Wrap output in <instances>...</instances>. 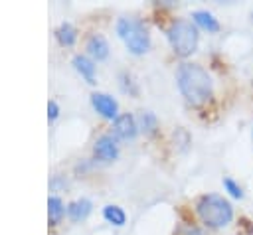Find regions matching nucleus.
I'll return each mask as SVG.
<instances>
[{"mask_svg": "<svg viewBox=\"0 0 253 235\" xmlns=\"http://www.w3.org/2000/svg\"><path fill=\"white\" fill-rule=\"evenodd\" d=\"M176 83L182 97L192 107L206 105L213 95V81L210 73L198 63H182L176 71Z\"/></svg>", "mask_w": 253, "mask_h": 235, "instance_id": "1", "label": "nucleus"}, {"mask_svg": "<svg viewBox=\"0 0 253 235\" xmlns=\"http://www.w3.org/2000/svg\"><path fill=\"white\" fill-rule=\"evenodd\" d=\"M196 213L202 219L204 225L211 229L225 227L233 219V207L231 203L217 196V194H206L196 201Z\"/></svg>", "mask_w": 253, "mask_h": 235, "instance_id": "2", "label": "nucleus"}, {"mask_svg": "<svg viewBox=\"0 0 253 235\" xmlns=\"http://www.w3.org/2000/svg\"><path fill=\"white\" fill-rule=\"evenodd\" d=\"M166 38L172 45V51L180 57L192 55L200 41L198 26L190 20H174L166 30Z\"/></svg>", "mask_w": 253, "mask_h": 235, "instance_id": "3", "label": "nucleus"}, {"mask_svg": "<svg viewBox=\"0 0 253 235\" xmlns=\"http://www.w3.org/2000/svg\"><path fill=\"white\" fill-rule=\"evenodd\" d=\"M117 34L126 45V49L134 55L146 53L150 47V34L148 28L136 20V18H119L117 22Z\"/></svg>", "mask_w": 253, "mask_h": 235, "instance_id": "4", "label": "nucleus"}, {"mask_svg": "<svg viewBox=\"0 0 253 235\" xmlns=\"http://www.w3.org/2000/svg\"><path fill=\"white\" fill-rule=\"evenodd\" d=\"M138 132V122L130 113H123L113 120V136L121 140H130Z\"/></svg>", "mask_w": 253, "mask_h": 235, "instance_id": "5", "label": "nucleus"}, {"mask_svg": "<svg viewBox=\"0 0 253 235\" xmlns=\"http://www.w3.org/2000/svg\"><path fill=\"white\" fill-rule=\"evenodd\" d=\"M91 105L105 118L115 120L119 117V103L111 95H107V93H93L91 95Z\"/></svg>", "mask_w": 253, "mask_h": 235, "instance_id": "6", "label": "nucleus"}, {"mask_svg": "<svg viewBox=\"0 0 253 235\" xmlns=\"http://www.w3.org/2000/svg\"><path fill=\"white\" fill-rule=\"evenodd\" d=\"M93 152L99 160L103 162H111L119 156V146H117V140L113 134H103L95 140V146H93Z\"/></svg>", "mask_w": 253, "mask_h": 235, "instance_id": "7", "label": "nucleus"}, {"mask_svg": "<svg viewBox=\"0 0 253 235\" xmlns=\"http://www.w3.org/2000/svg\"><path fill=\"white\" fill-rule=\"evenodd\" d=\"M87 51H89V55H91L93 59H97V61L107 59V55H109V43H107V39H105L101 34H93V36H89V39H87Z\"/></svg>", "mask_w": 253, "mask_h": 235, "instance_id": "8", "label": "nucleus"}, {"mask_svg": "<svg viewBox=\"0 0 253 235\" xmlns=\"http://www.w3.org/2000/svg\"><path fill=\"white\" fill-rule=\"evenodd\" d=\"M73 65H75L77 73H79L89 85L95 83V63H93L89 57H85V55H75V57H73Z\"/></svg>", "mask_w": 253, "mask_h": 235, "instance_id": "9", "label": "nucleus"}, {"mask_svg": "<svg viewBox=\"0 0 253 235\" xmlns=\"http://www.w3.org/2000/svg\"><path fill=\"white\" fill-rule=\"evenodd\" d=\"M192 20H194L196 26H200V28H204V30H208V32H217V30H219L217 18H215L211 12H208V10H196V12L192 14Z\"/></svg>", "mask_w": 253, "mask_h": 235, "instance_id": "10", "label": "nucleus"}, {"mask_svg": "<svg viewBox=\"0 0 253 235\" xmlns=\"http://www.w3.org/2000/svg\"><path fill=\"white\" fill-rule=\"evenodd\" d=\"M91 207H93L91 201L85 199V197H81V199H75V201H71L67 205V215L73 221H81V219H85L91 213Z\"/></svg>", "mask_w": 253, "mask_h": 235, "instance_id": "11", "label": "nucleus"}, {"mask_svg": "<svg viewBox=\"0 0 253 235\" xmlns=\"http://www.w3.org/2000/svg\"><path fill=\"white\" fill-rule=\"evenodd\" d=\"M67 207L63 205V201L57 197V196H49L47 197V219H49V225H57L61 221V217L65 215Z\"/></svg>", "mask_w": 253, "mask_h": 235, "instance_id": "12", "label": "nucleus"}, {"mask_svg": "<svg viewBox=\"0 0 253 235\" xmlns=\"http://www.w3.org/2000/svg\"><path fill=\"white\" fill-rule=\"evenodd\" d=\"M55 38H57V41H59L61 45H73L75 39H77V32H75V28H73L69 22H63V24L55 30Z\"/></svg>", "mask_w": 253, "mask_h": 235, "instance_id": "13", "label": "nucleus"}, {"mask_svg": "<svg viewBox=\"0 0 253 235\" xmlns=\"http://www.w3.org/2000/svg\"><path fill=\"white\" fill-rule=\"evenodd\" d=\"M103 217H105L109 223L117 225V227L125 225V221H126V213H125L123 207H119V205H105V207H103Z\"/></svg>", "mask_w": 253, "mask_h": 235, "instance_id": "14", "label": "nucleus"}, {"mask_svg": "<svg viewBox=\"0 0 253 235\" xmlns=\"http://www.w3.org/2000/svg\"><path fill=\"white\" fill-rule=\"evenodd\" d=\"M138 128H142L146 134H152V132L158 128L156 115H154V113H150V111L140 113V117H138Z\"/></svg>", "mask_w": 253, "mask_h": 235, "instance_id": "15", "label": "nucleus"}, {"mask_svg": "<svg viewBox=\"0 0 253 235\" xmlns=\"http://www.w3.org/2000/svg\"><path fill=\"white\" fill-rule=\"evenodd\" d=\"M119 79H121V89H123L125 93H128V95H138V87H136V83L132 81V75L121 73Z\"/></svg>", "mask_w": 253, "mask_h": 235, "instance_id": "16", "label": "nucleus"}, {"mask_svg": "<svg viewBox=\"0 0 253 235\" xmlns=\"http://www.w3.org/2000/svg\"><path fill=\"white\" fill-rule=\"evenodd\" d=\"M223 188H225V192L231 196V197H243V192H241V186L235 182V180H231V178H223Z\"/></svg>", "mask_w": 253, "mask_h": 235, "instance_id": "17", "label": "nucleus"}, {"mask_svg": "<svg viewBox=\"0 0 253 235\" xmlns=\"http://www.w3.org/2000/svg\"><path fill=\"white\" fill-rule=\"evenodd\" d=\"M57 115H59L57 103H55V101H49V103H47V118H49V120H55Z\"/></svg>", "mask_w": 253, "mask_h": 235, "instance_id": "18", "label": "nucleus"}, {"mask_svg": "<svg viewBox=\"0 0 253 235\" xmlns=\"http://www.w3.org/2000/svg\"><path fill=\"white\" fill-rule=\"evenodd\" d=\"M184 233H186V235H204L198 227H184Z\"/></svg>", "mask_w": 253, "mask_h": 235, "instance_id": "19", "label": "nucleus"}]
</instances>
